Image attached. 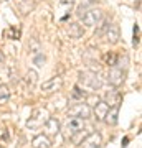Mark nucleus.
Segmentation results:
<instances>
[{"instance_id":"f257e3e1","label":"nucleus","mask_w":142,"mask_h":148,"mask_svg":"<svg viewBox=\"0 0 142 148\" xmlns=\"http://www.w3.org/2000/svg\"><path fill=\"white\" fill-rule=\"evenodd\" d=\"M103 81H101L99 73H91V71H84L79 74L78 77V86L84 90H89V92H96L101 87Z\"/></svg>"},{"instance_id":"f03ea898","label":"nucleus","mask_w":142,"mask_h":148,"mask_svg":"<svg viewBox=\"0 0 142 148\" xmlns=\"http://www.w3.org/2000/svg\"><path fill=\"white\" fill-rule=\"evenodd\" d=\"M84 130V120L81 119H74V117H69L68 120L64 122V125L60 128V132L63 133L64 140H71L74 138L78 133H81Z\"/></svg>"},{"instance_id":"7ed1b4c3","label":"nucleus","mask_w":142,"mask_h":148,"mask_svg":"<svg viewBox=\"0 0 142 148\" xmlns=\"http://www.w3.org/2000/svg\"><path fill=\"white\" fill-rule=\"evenodd\" d=\"M68 117H74V119H81V120H86L91 117V107L86 104V102H78V104H73V106L68 109Z\"/></svg>"},{"instance_id":"20e7f679","label":"nucleus","mask_w":142,"mask_h":148,"mask_svg":"<svg viewBox=\"0 0 142 148\" xmlns=\"http://www.w3.org/2000/svg\"><path fill=\"white\" fill-rule=\"evenodd\" d=\"M81 20H83L84 27H96V25L103 20V12H101L99 8H89L88 12L83 13Z\"/></svg>"},{"instance_id":"39448f33","label":"nucleus","mask_w":142,"mask_h":148,"mask_svg":"<svg viewBox=\"0 0 142 148\" xmlns=\"http://www.w3.org/2000/svg\"><path fill=\"white\" fill-rule=\"evenodd\" d=\"M103 145V137L98 132H91L88 137H84L79 142V148H101Z\"/></svg>"},{"instance_id":"423d86ee","label":"nucleus","mask_w":142,"mask_h":148,"mask_svg":"<svg viewBox=\"0 0 142 148\" xmlns=\"http://www.w3.org/2000/svg\"><path fill=\"white\" fill-rule=\"evenodd\" d=\"M43 127H45V133L43 135H46V137H56L60 133V128H61V123L56 117H48L45 123H43Z\"/></svg>"},{"instance_id":"0eeeda50","label":"nucleus","mask_w":142,"mask_h":148,"mask_svg":"<svg viewBox=\"0 0 142 148\" xmlns=\"http://www.w3.org/2000/svg\"><path fill=\"white\" fill-rule=\"evenodd\" d=\"M61 86H63V77H61V76H53L51 79L45 81V82L42 84V92L51 94V92H55V90L61 89Z\"/></svg>"},{"instance_id":"6e6552de","label":"nucleus","mask_w":142,"mask_h":148,"mask_svg":"<svg viewBox=\"0 0 142 148\" xmlns=\"http://www.w3.org/2000/svg\"><path fill=\"white\" fill-rule=\"evenodd\" d=\"M107 81H109V84L112 87H119L124 82V71L121 68H117V66L111 68L109 73H107Z\"/></svg>"},{"instance_id":"1a4fd4ad","label":"nucleus","mask_w":142,"mask_h":148,"mask_svg":"<svg viewBox=\"0 0 142 148\" xmlns=\"http://www.w3.org/2000/svg\"><path fill=\"white\" fill-rule=\"evenodd\" d=\"M43 117H45V114H43V110H40V109H37V110H33L32 117L26 120V127L30 128V130H33V128H38L40 125H43L45 123V120H43Z\"/></svg>"},{"instance_id":"9d476101","label":"nucleus","mask_w":142,"mask_h":148,"mask_svg":"<svg viewBox=\"0 0 142 148\" xmlns=\"http://www.w3.org/2000/svg\"><path fill=\"white\" fill-rule=\"evenodd\" d=\"M107 110H109V106H107L104 101H98L94 104V115H96L98 120H104Z\"/></svg>"},{"instance_id":"9b49d317","label":"nucleus","mask_w":142,"mask_h":148,"mask_svg":"<svg viewBox=\"0 0 142 148\" xmlns=\"http://www.w3.org/2000/svg\"><path fill=\"white\" fill-rule=\"evenodd\" d=\"M32 147L33 148H50L51 147V142H50V138H48L46 135L40 133V135H37V137L32 140Z\"/></svg>"},{"instance_id":"f8f14e48","label":"nucleus","mask_w":142,"mask_h":148,"mask_svg":"<svg viewBox=\"0 0 142 148\" xmlns=\"http://www.w3.org/2000/svg\"><path fill=\"white\" fill-rule=\"evenodd\" d=\"M104 36H106V40H107V43H111V45H116V43L119 41V27L111 23L109 30L106 32Z\"/></svg>"},{"instance_id":"ddd939ff","label":"nucleus","mask_w":142,"mask_h":148,"mask_svg":"<svg viewBox=\"0 0 142 148\" xmlns=\"http://www.w3.org/2000/svg\"><path fill=\"white\" fill-rule=\"evenodd\" d=\"M96 2H98V0H81L78 3V7H76V15L81 18L84 12H88L89 8H93V5H94Z\"/></svg>"},{"instance_id":"4468645a","label":"nucleus","mask_w":142,"mask_h":148,"mask_svg":"<svg viewBox=\"0 0 142 148\" xmlns=\"http://www.w3.org/2000/svg\"><path fill=\"white\" fill-rule=\"evenodd\" d=\"M117 115H119V107H109V110H107V114L104 117V122L107 125H116Z\"/></svg>"},{"instance_id":"2eb2a0df","label":"nucleus","mask_w":142,"mask_h":148,"mask_svg":"<svg viewBox=\"0 0 142 148\" xmlns=\"http://www.w3.org/2000/svg\"><path fill=\"white\" fill-rule=\"evenodd\" d=\"M68 33L71 38H81L84 35V28L79 23H69L68 27Z\"/></svg>"},{"instance_id":"dca6fc26","label":"nucleus","mask_w":142,"mask_h":148,"mask_svg":"<svg viewBox=\"0 0 142 148\" xmlns=\"http://www.w3.org/2000/svg\"><path fill=\"white\" fill-rule=\"evenodd\" d=\"M28 49H30V54H32V56H37V54L42 53V46H40V41H38L37 38H32V40H30Z\"/></svg>"},{"instance_id":"f3484780","label":"nucleus","mask_w":142,"mask_h":148,"mask_svg":"<svg viewBox=\"0 0 142 148\" xmlns=\"http://www.w3.org/2000/svg\"><path fill=\"white\" fill-rule=\"evenodd\" d=\"M73 99H78L79 102H83V99H86V97H88V92H86V90L84 89H81V87H79V86H74L73 87Z\"/></svg>"},{"instance_id":"a211bd4d","label":"nucleus","mask_w":142,"mask_h":148,"mask_svg":"<svg viewBox=\"0 0 142 148\" xmlns=\"http://www.w3.org/2000/svg\"><path fill=\"white\" fill-rule=\"evenodd\" d=\"M98 25H99V27H98V30H96V35H98V36H104L106 32H107V30H109V27H111L109 20H101Z\"/></svg>"},{"instance_id":"6ab92c4d","label":"nucleus","mask_w":142,"mask_h":148,"mask_svg":"<svg viewBox=\"0 0 142 148\" xmlns=\"http://www.w3.org/2000/svg\"><path fill=\"white\" fill-rule=\"evenodd\" d=\"M37 81H38V73L35 69H28V73H26V84L30 87H33L37 84Z\"/></svg>"},{"instance_id":"aec40b11","label":"nucleus","mask_w":142,"mask_h":148,"mask_svg":"<svg viewBox=\"0 0 142 148\" xmlns=\"http://www.w3.org/2000/svg\"><path fill=\"white\" fill-rule=\"evenodd\" d=\"M10 99V90H8V86H0V106L8 102Z\"/></svg>"},{"instance_id":"412c9836","label":"nucleus","mask_w":142,"mask_h":148,"mask_svg":"<svg viewBox=\"0 0 142 148\" xmlns=\"http://www.w3.org/2000/svg\"><path fill=\"white\" fill-rule=\"evenodd\" d=\"M33 63L37 64V68H43V64H45V54L40 53L37 56H33Z\"/></svg>"},{"instance_id":"4be33fe9","label":"nucleus","mask_w":142,"mask_h":148,"mask_svg":"<svg viewBox=\"0 0 142 148\" xmlns=\"http://www.w3.org/2000/svg\"><path fill=\"white\" fill-rule=\"evenodd\" d=\"M139 25H134V40H132V45L134 46H137V43H139Z\"/></svg>"},{"instance_id":"5701e85b","label":"nucleus","mask_w":142,"mask_h":148,"mask_svg":"<svg viewBox=\"0 0 142 148\" xmlns=\"http://www.w3.org/2000/svg\"><path fill=\"white\" fill-rule=\"evenodd\" d=\"M10 36H12V40H18V36H20V32H15L13 28L10 30Z\"/></svg>"},{"instance_id":"b1692460","label":"nucleus","mask_w":142,"mask_h":148,"mask_svg":"<svg viewBox=\"0 0 142 148\" xmlns=\"http://www.w3.org/2000/svg\"><path fill=\"white\" fill-rule=\"evenodd\" d=\"M127 142H129V138L126 137L124 140H122V148H126V147H127Z\"/></svg>"},{"instance_id":"393cba45","label":"nucleus","mask_w":142,"mask_h":148,"mask_svg":"<svg viewBox=\"0 0 142 148\" xmlns=\"http://www.w3.org/2000/svg\"><path fill=\"white\" fill-rule=\"evenodd\" d=\"M61 3H69V5H71V3H73V0H61Z\"/></svg>"},{"instance_id":"a878e982","label":"nucleus","mask_w":142,"mask_h":148,"mask_svg":"<svg viewBox=\"0 0 142 148\" xmlns=\"http://www.w3.org/2000/svg\"><path fill=\"white\" fill-rule=\"evenodd\" d=\"M0 148H2V147H0Z\"/></svg>"}]
</instances>
